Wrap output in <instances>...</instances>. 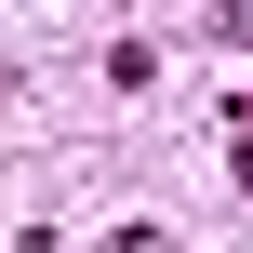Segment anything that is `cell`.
Here are the masks:
<instances>
[{"mask_svg": "<svg viewBox=\"0 0 253 253\" xmlns=\"http://www.w3.org/2000/svg\"><path fill=\"white\" fill-rule=\"evenodd\" d=\"M107 253H173V240H160V227H120V240H107Z\"/></svg>", "mask_w": 253, "mask_h": 253, "instance_id": "obj_2", "label": "cell"}, {"mask_svg": "<svg viewBox=\"0 0 253 253\" xmlns=\"http://www.w3.org/2000/svg\"><path fill=\"white\" fill-rule=\"evenodd\" d=\"M227 160H240V173H253V93H240V107H227Z\"/></svg>", "mask_w": 253, "mask_h": 253, "instance_id": "obj_1", "label": "cell"}]
</instances>
